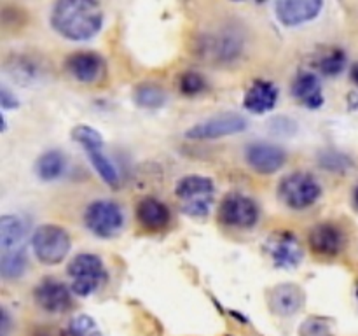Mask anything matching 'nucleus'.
<instances>
[{
    "label": "nucleus",
    "mask_w": 358,
    "mask_h": 336,
    "mask_svg": "<svg viewBox=\"0 0 358 336\" xmlns=\"http://www.w3.org/2000/svg\"><path fill=\"white\" fill-rule=\"evenodd\" d=\"M103 24V13L90 0H62L51 10V27L66 41H90Z\"/></svg>",
    "instance_id": "f257e3e1"
},
{
    "label": "nucleus",
    "mask_w": 358,
    "mask_h": 336,
    "mask_svg": "<svg viewBox=\"0 0 358 336\" xmlns=\"http://www.w3.org/2000/svg\"><path fill=\"white\" fill-rule=\"evenodd\" d=\"M66 275L70 276V289L76 296H91L96 293L107 280V270L103 261L96 254L80 252L70 259L66 266Z\"/></svg>",
    "instance_id": "f03ea898"
},
{
    "label": "nucleus",
    "mask_w": 358,
    "mask_h": 336,
    "mask_svg": "<svg viewBox=\"0 0 358 336\" xmlns=\"http://www.w3.org/2000/svg\"><path fill=\"white\" fill-rule=\"evenodd\" d=\"M175 195L180 200L185 216L206 217L215 196V186L205 175H185L175 186Z\"/></svg>",
    "instance_id": "7ed1b4c3"
},
{
    "label": "nucleus",
    "mask_w": 358,
    "mask_h": 336,
    "mask_svg": "<svg viewBox=\"0 0 358 336\" xmlns=\"http://www.w3.org/2000/svg\"><path fill=\"white\" fill-rule=\"evenodd\" d=\"M322 186L317 177L306 172L285 175L278 184V198L292 210L310 209L320 200Z\"/></svg>",
    "instance_id": "20e7f679"
},
{
    "label": "nucleus",
    "mask_w": 358,
    "mask_h": 336,
    "mask_svg": "<svg viewBox=\"0 0 358 336\" xmlns=\"http://www.w3.org/2000/svg\"><path fill=\"white\" fill-rule=\"evenodd\" d=\"M72 139L86 150L91 164L103 182L110 188L119 186V172L103 150V136L87 125H79L72 130Z\"/></svg>",
    "instance_id": "39448f33"
},
{
    "label": "nucleus",
    "mask_w": 358,
    "mask_h": 336,
    "mask_svg": "<svg viewBox=\"0 0 358 336\" xmlns=\"http://www.w3.org/2000/svg\"><path fill=\"white\" fill-rule=\"evenodd\" d=\"M70 247V234L58 224H42L31 237V248L42 265H59L69 255Z\"/></svg>",
    "instance_id": "423d86ee"
},
{
    "label": "nucleus",
    "mask_w": 358,
    "mask_h": 336,
    "mask_svg": "<svg viewBox=\"0 0 358 336\" xmlns=\"http://www.w3.org/2000/svg\"><path fill=\"white\" fill-rule=\"evenodd\" d=\"M84 226L98 238H114L124 226V214L119 203L96 200L84 210Z\"/></svg>",
    "instance_id": "0eeeda50"
},
{
    "label": "nucleus",
    "mask_w": 358,
    "mask_h": 336,
    "mask_svg": "<svg viewBox=\"0 0 358 336\" xmlns=\"http://www.w3.org/2000/svg\"><path fill=\"white\" fill-rule=\"evenodd\" d=\"M261 210L255 200L241 192H231L219 206V219L224 226L236 230H250L257 224Z\"/></svg>",
    "instance_id": "6e6552de"
},
{
    "label": "nucleus",
    "mask_w": 358,
    "mask_h": 336,
    "mask_svg": "<svg viewBox=\"0 0 358 336\" xmlns=\"http://www.w3.org/2000/svg\"><path fill=\"white\" fill-rule=\"evenodd\" d=\"M247 126V119L241 114H238V112H224V114L213 115V118L191 126L185 132V136L191 140H215L245 132Z\"/></svg>",
    "instance_id": "1a4fd4ad"
},
{
    "label": "nucleus",
    "mask_w": 358,
    "mask_h": 336,
    "mask_svg": "<svg viewBox=\"0 0 358 336\" xmlns=\"http://www.w3.org/2000/svg\"><path fill=\"white\" fill-rule=\"evenodd\" d=\"M266 252L273 259L276 268L283 270L297 268L304 258L303 245L290 231H275L266 241Z\"/></svg>",
    "instance_id": "9d476101"
},
{
    "label": "nucleus",
    "mask_w": 358,
    "mask_h": 336,
    "mask_svg": "<svg viewBox=\"0 0 358 336\" xmlns=\"http://www.w3.org/2000/svg\"><path fill=\"white\" fill-rule=\"evenodd\" d=\"M72 289L59 280L44 279L34 289V300L41 310L48 314H65L72 307Z\"/></svg>",
    "instance_id": "9b49d317"
},
{
    "label": "nucleus",
    "mask_w": 358,
    "mask_h": 336,
    "mask_svg": "<svg viewBox=\"0 0 358 336\" xmlns=\"http://www.w3.org/2000/svg\"><path fill=\"white\" fill-rule=\"evenodd\" d=\"M245 161L254 172L261 175L276 174L287 163V153L283 147L271 142L248 144L245 149Z\"/></svg>",
    "instance_id": "f8f14e48"
},
{
    "label": "nucleus",
    "mask_w": 358,
    "mask_h": 336,
    "mask_svg": "<svg viewBox=\"0 0 358 336\" xmlns=\"http://www.w3.org/2000/svg\"><path fill=\"white\" fill-rule=\"evenodd\" d=\"M311 252L318 258H336L345 247V233L334 223H318L308 234Z\"/></svg>",
    "instance_id": "ddd939ff"
},
{
    "label": "nucleus",
    "mask_w": 358,
    "mask_h": 336,
    "mask_svg": "<svg viewBox=\"0 0 358 336\" xmlns=\"http://www.w3.org/2000/svg\"><path fill=\"white\" fill-rule=\"evenodd\" d=\"M65 69L70 76L83 84H96L105 76V62L98 52L79 51L66 58Z\"/></svg>",
    "instance_id": "4468645a"
},
{
    "label": "nucleus",
    "mask_w": 358,
    "mask_h": 336,
    "mask_svg": "<svg viewBox=\"0 0 358 336\" xmlns=\"http://www.w3.org/2000/svg\"><path fill=\"white\" fill-rule=\"evenodd\" d=\"M324 9L320 0H280L275 4L276 18L285 27L294 28L315 20Z\"/></svg>",
    "instance_id": "2eb2a0df"
},
{
    "label": "nucleus",
    "mask_w": 358,
    "mask_h": 336,
    "mask_svg": "<svg viewBox=\"0 0 358 336\" xmlns=\"http://www.w3.org/2000/svg\"><path fill=\"white\" fill-rule=\"evenodd\" d=\"M292 97L306 108H320L324 105V90H322L320 77L311 70H301L290 88Z\"/></svg>",
    "instance_id": "dca6fc26"
},
{
    "label": "nucleus",
    "mask_w": 358,
    "mask_h": 336,
    "mask_svg": "<svg viewBox=\"0 0 358 336\" xmlns=\"http://www.w3.org/2000/svg\"><path fill=\"white\" fill-rule=\"evenodd\" d=\"M170 219V209L161 200L154 198V196H145L136 205V220H138V224L143 230L150 231V233L166 230Z\"/></svg>",
    "instance_id": "f3484780"
},
{
    "label": "nucleus",
    "mask_w": 358,
    "mask_h": 336,
    "mask_svg": "<svg viewBox=\"0 0 358 336\" xmlns=\"http://www.w3.org/2000/svg\"><path fill=\"white\" fill-rule=\"evenodd\" d=\"M269 308L280 317H292L304 307V293L299 286L282 284L269 293Z\"/></svg>",
    "instance_id": "a211bd4d"
},
{
    "label": "nucleus",
    "mask_w": 358,
    "mask_h": 336,
    "mask_svg": "<svg viewBox=\"0 0 358 336\" xmlns=\"http://www.w3.org/2000/svg\"><path fill=\"white\" fill-rule=\"evenodd\" d=\"M278 88L271 80H254L243 98V107L252 114H266L278 104Z\"/></svg>",
    "instance_id": "6ab92c4d"
},
{
    "label": "nucleus",
    "mask_w": 358,
    "mask_h": 336,
    "mask_svg": "<svg viewBox=\"0 0 358 336\" xmlns=\"http://www.w3.org/2000/svg\"><path fill=\"white\" fill-rule=\"evenodd\" d=\"M66 168V158L62 150H45L35 161V174L42 182L58 181Z\"/></svg>",
    "instance_id": "aec40b11"
},
{
    "label": "nucleus",
    "mask_w": 358,
    "mask_h": 336,
    "mask_svg": "<svg viewBox=\"0 0 358 336\" xmlns=\"http://www.w3.org/2000/svg\"><path fill=\"white\" fill-rule=\"evenodd\" d=\"M28 266V258L24 247L2 251L0 255V275L3 280H17L24 275Z\"/></svg>",
    "instance_id": "412c9836"
},
{
    "label": "nucleus",
    "mask_w": 358,
    "mask_h": 336,
    "mask_svg": "<svg viewBox=\"0 0 358 336\" xmlns=\"http://www.w3.org/2000/svg\"><path fill=\"white\" fill-rule=\"evenodd\" d=\"M133 100L138 107L147 108V111H157V108L166 105L168 97L163 88L157 86V84L143 83L133 90Z\"/></svg>",
    "instance_id": "4be33fe9"
},
{
    "label": "nucleus",
    "mask_w": 358,
    "mask_h": 336,
    "mask_svg": "<svg viewBox=\"0 0 358 336\" xmlns=\"http://www.w3.org/2000/svg\"><path fill=\"white\" fill-rule=\"evenodd\" d=\"M24 238V224L16 216H2L0 219V248L10 251V248L21 247Z\"/></svg>",
    "instance_id": "5701e85b"
},
{
    "label": "nucleus",
    "mask_w": 358,
    "mask_h": 336,
    "mask_svg": "<svg viewBox=\"0 0 358 336\" xmlns=\"http://www.w3.org/2000/svg\"><path fill=\"white\" fill-rule=\"evenodd\" d=\"M313 65L324 76H339L346 69V52L339 48H327L315 58Z\"/></svg>",
    "instance_id": "b1692460"
},
{
    "label": "nucleus",
    "mask_w": 358,
    "mask_h": 336,
    "mask_svg": "<svg viewBox=\"0 0 358 336\" xmlns=\"http://www.w3.org/2000/svg\"><path fill=\"white\" fill-rule=\"evenodd\" d=\"M65 336H101L100 328L90 315H76L65 329Z\"/></svg>",
    "instance_id": "393cba45"
},
{
    "label": "nucleus",
    "mask_w": 358,
    "mask_h": 336,
    "mask_svg": "<svg viewBox=\"0 0 358 336\" xmlns=\"http://www.w3.org/2000/svg\"><path fill=\"white\" fill-rule=\"evenodd\" d=\"M178 90L184 93L185 97H196V94L203 93L206 90V80L201 74L198 72H185L184 76L178 79Z\"/></svg>",
    "instance_id": "a878e982"
},
{
    "label": "nucleus",
    "mask_w": 358,
    "mask_h": 336,
    "mask_svg": "<svg viewBox=\"0 0 358 336\" xmlns=\"http://www.w3.org/2000/svg\"><path fill=\"white\" fill-rule=\"evenodd\" d=\"M301 336H332L329 331L327 322H324L322 318L311 317L308 321H304V324L301 326Z\"/></svg>",
    "instance_id": "bb28decb"
},
{
    "label": "nucleus",
    "mask_w": 358,
    "mask_h": 336,
    "mask_svg": "<svg viewBox=\"0 0 358 336\" xmlns=\"http://www.w3.org/2000/svg\"><path fill=\"white\" fill-rule=\"evenodd\" d=\"M320 163L324 164L327 170L336 172V170H346L352 161L341 153H324L320 154Z\"/></svg>",
    "instance_id": "cd10ccee"
},
{
    "label": "nucleus",
    "mask_w": 358,
    "mask_h": 336,
    "mask_svg": "<svg viewBox=\"0 0 358 336\" xmlns=\"http://www.w3.org/2000/svg\"><path fill=\"white\" fill-rule=\"evenodd\" d=\"M0 105H2L3 111L17 107L16 97H14V93H10L6 86H2V90H0Z\"/></svg>",
    "instance_id": "c85d7f7f"
},
{
    "label": "nucleus",
    "mask_w": 358,
    "mask_h": 336,
    "mask_svg": "<svg viewBox=\"0 0 358 336\" xmlns=\"http://www.w3.org/2000/svg\"><path fill=\"white\" fill-rule=\"evenodd\" d=\"M350 76H352V80L358 86V62L352 66V70H350Z\"/></svg>",
    "instance_id": "c756f323"
},
{
    "label": "nucleus",
    "mask_w": 358,
    "mask_h": 336,
    "mask_svg": "<svg viewBox=\"0 0 358 336\" xmlns=\"http://www.w3.org/2000/svg\"><path fill=\"white\" fill-rule=\"evenodd\" d=\"M353 209L358 212V184H357L355 191H353Z\"/></svg>",
    "instance_id": "7c9ffc66"
},
{
    "label": "nucleus",
    "mask_w": 358,
    "mask_h": 336,
    "mask_svg": "<svg viewBox=\"0 0 358 336\" xmlns=\"http://www.w3.org/2000/svg\"><path fill=\"white\" fill-rule=\"evenodd\" d=\"M352 107L358 108V94H352Z\"/></svg>",
    "instance_id": "2f4dec72"
},
{
    "label": "nucleus",
    "mask_w": 358,
    "mask_h": 336,
    "mask_svg": "<svg viewBox=\"0 0 358 336\" xmlns=\"http://www.w3.org/2000/svg\"><path fill=\"white\" fill-rule=\"evenodd\" d=\"M355 296H357V301H358V284H357V290H355Z\"/></svg>",
    "instance_id": "473e14b6"
}]
</instances>
